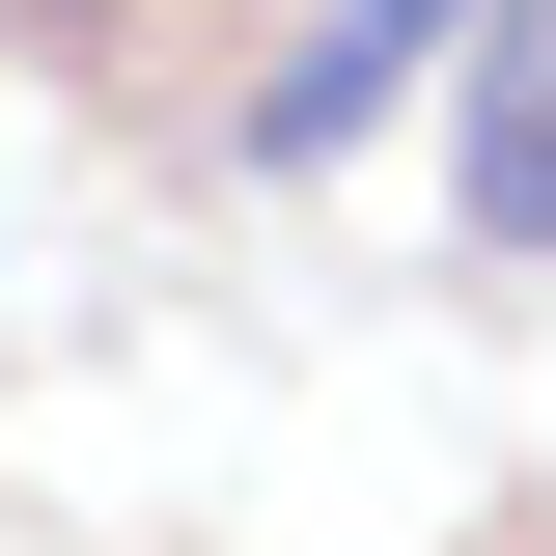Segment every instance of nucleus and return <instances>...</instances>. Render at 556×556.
Listing matches in <instances>:
<instances>
[{"label": "nucleus", "instance_id": "nucleus-3", "mask_svg": "<svg viewBox=\"0 0 556 556\" xmlns=\"http://www.w3.org/2000/svg\"><path fill=\"white\" fill-rule=\"evenodd\" d=\"M28 28H112V0H28Z\"/></svg>", "mask_w": 556, "mask_h": 556}, {"label": "nucleus", "instance_id": "nucleus-2", "mask_svg": "<svg viewBox=\"0 0 556 556\" xmlns=\"http://www.w3.org/2000/svg\"><path fill=\"white\" fill-rule=\"evenodd\" d=\"M473 28H501V0H334V28H306V56L251 84V167H334V139L390 112L417 56H473Z\"/></svg>", "mask_w": 556, "mask_h": 556}, {"label": "nucleus", "instance_id": "nucleus-1", "mask_svg": "<svg viewBox=\"0 0 556 556\" xmlns=\"http://www.w3.org/2000/svg\"><path fill=\"white\" fill-rule=\"evenodd\" d=\"M445 195H473V251H529V278H556V0H501V28H473Z\"/></svg>", "mask_w": 556, "mask_h": 556}]
</instances>
